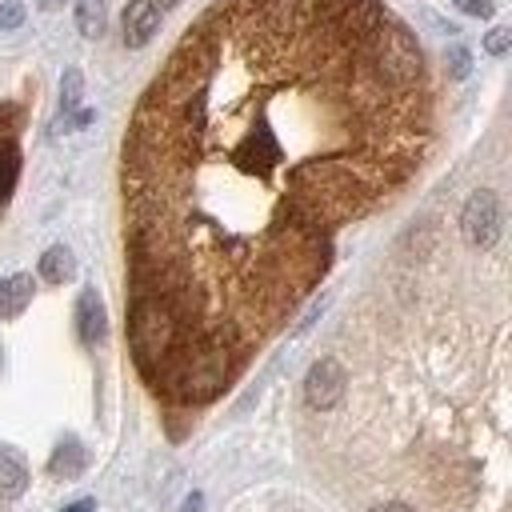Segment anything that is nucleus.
Masks as SVG:
<instances>
[{"label": "nucleus", "instance_id": "obj_1", "mask_svg": "<svg viewBox=\"0 0 512 512\" xmlns=\"http://www.w3.org/2000/svg\"><path fill=\"white\" fill-rule=\"evenodd\" d=\"M436 140L424 52L380 0H216L124 132L128 348L172 408L220 400Z\"/></svg>", "mask_w": 512, "mask_h": 512}, {"label": "nucleus", "instance_id": "obj_2", "mask_svg": "<svg viewBox=\"0 0 512 512\" xmlns=\"http://www.w3.org/2000/svg\"><path fill=\"white\" fill-rule=\"evenodd\" d=\"M500 224H504V212H500V196L492 188H476L468 200H464V212H460V232L472 248H492L500 240Z\"/></svg>", "mask_w": 512, "mask_h": 512}, {"label": "nucleus", "instance_id": "obj_3", "mask_svg": "<svg viewBox=\"0 0 512 512\" xmlns=\"http://www.w3.org/2000/svg\"><path fill=\"white\" fill-rule=\"evenodd\" d=\"M344 392H348V372H344L340 360L324 356V360H316L308 368V376H304V400H308V408H316V412L336 408L344 400Z\"/></svg>", "mask_w": 512, "mask_h": 512}, {"label": "nucleus", "instance_id": "obj_4", "mask_svg": "<svg viewBox=\"0 0 512 512\" xmlns=\"http://www.w3.org/2000/svg\"><path fill=\"white\" fill-rule=\"evenodd\" d=\"M160 28L156 0H128L124 4V48H144Z\"/></svg>", "mask_w": 512, "mask_h": 512}, {"label": "nucleus", "instance_id": "obj_5", "mask_svg": "<svg viewBox=\"0 0 512 512\" xmlns=\"http://www.w3.org/2000/svg\"><path fill=\"white\" fill-rule=\"evenodd\" d=\"M76 332L92 348L108 340V312H104V300L96 296V288H84L76 300Z\"/></svg>", "mask_w": 512, "mask_h": 512}, {"label": "nucleus", "instance_id": "obj_6", "mask_svg": "<svg viewBox=\"0 0 512 512\" xmlns=\"http://www.w3.org/2000/svg\"><path fill=\"white\" fill-rule=\"evenodd\" d=\"M32 296H36V284H32L28 272H12V276H4V280H0V320L20 316V312L32 304Z\"/></svg>", "mask_w": 512, "mask_h": 512}, {"label": "nucleus", "instance_id": "obj_7", "mask_svg": "<svg viewBox=\"0 0 512 512\" xmlns=\"http://www.w3.org/2000/svg\"><path fill=\"white\" fill-rule=\"evenodd\" d=\"M84 468H88V452H84V444H80L76 436H64V440L56 444L52 460H48V472L60 476V480H76Z\"/></svg>", "mask_w": 512, "mask_h": 512}, {"label": "nucleus", "instance_id": "obj_8", "mask_svg": "<svg viewBox=\"0 0 512 512\" xmlns=\"http://www.w3.org/2000/svg\"><path fill=\"white\" fill-rule=\"evenodd\" d=\"M16 176H20V148H16L12 128H0V212L16 188Z\"/></svg>", "mask_w": 512, "mask_h": 512}, {"label": "nucleus", "instance_id": "obj_9", "mask_svg": "<svg viewBox=\"0 0 512 512\" xmlns=\"http://www.w3.org/2000/svg\"><path fill=\"white\" fill-rule=\"evenodd\" d=\"M36 272H40V280H48V284H64V280H72V272H76V256H72V248H64V244L44 248Z\"/></svg>", "mask_w": 512, "mask_h": 512}, {"label": "nucleus", "instance_id": "obj_10", "mask_svg": "<svg viewBox=\"0 0 512 512\" xmlns=\"http://www.w3.org/2000/svg\"><path fill=\"white\" fill-rule=\"evenodd\" d=\"M24 488H28V468H24V460H20L16 452L0 448V500H16V496H24Z\"/></svg>", "mask_w": 512, "mask_h": 512}, {"label": "nucleus", "instance_id": "obj_11", "mask_svg": "<svg viewBox=\"0 0 512 512\" xmlns=\"http://www.w3.org/2000/svg\"><path fill=\"white\" fill-rule=\"evenodd\" d=\"M76 28L84 40H100L108 28V0H76Z\"/></svg>", "mask_w": 512, "mask_h": 512}, {"label": "nucleus", "instance_id": "obj_12", "mask_svg": "<svg viewBox=\"0 0 512 512\" xmlns=\"http://www.w3.org/2000/svg\"><path fill=\"white\" fill-rule=\"evenodd\" d=\"M80 92H84V76H80V68H68L60 80V120L80 108Z\"/></svg>", "mask_w": 512, "mask_h": 512}, {"label": "nucleus", "instance_id": "obj_13", "mask_svg": "<svg viewBox=\"0 0 512 512\" xmlns=\"http://www.w3.org/2000/svg\"><path fill=\"white\" fill-rule=\"evenodd\" d=\"M508 48H512V28H504V24H500V28H492V32L484 36V52H492V56H504Z\"/></svg>", "mask_w": 512, "mask_h": 512}, {"label": "nucleus", "instance_id": "obj_14", "mask_svg": "<svg viewBox=\"0 0 512 512\" xmlns=\"http://www.w3.org/2000/svg\"><path fill=\"white\" fill-rule=\"evenodd\" d=\"M20 24H24V4H20V0L0 4V32H12V28H20Z\"/></svg>", "mask_w": 512, "mask_h": 512}, {"label": "nucleus", "instance_id": "obj_15", "mask_svg": "<svg viewBox=\"0 0 512 512\" xmlns=\"http://www.w3.org/2000/svg\"><path fill=\"white\" fill-rule=\"evenodd\" d=\"M448 68H452V80H464V76H468V48L456 44V48L448 52Z\"/></svg>", "mask_w": 512, "mask_h": 512}, {"label": "nucleus", "instance_id": "obj_16", "mask_svg": "<svg viewBox=\"0 0 512 512\" xmlns=\"http://www.w3.org/2000/svg\"><path fill=\"white\" fill-rule=\"evenodd\" d=\"M456 8H460V12H468V16H480V20H488V16L496 12V4H492V0H456Z\"/></svg>", "mask_w": 512, "mask_h": 512}, {"label": "nucleus", "instance_id": "obj_17", "mask_svg": "<svg viewBox=\"0 0 512 512\" xmlns=\"http://www.w3.org/2000/svg\"><path fill=\"white\" fill-rule=\"evenodd\" d=\"M200 508H204V496H200V492H192V496L184 500V508H180V512H200Z\"/></svg>", "mask_w": 512, "mask_h": 512}, {"label": "nucleus", "instance_id": "obj_18", "mask_svg": "<svg viewBox=\"0 0 512 512\" xmlns=\"http://www.w3.org/2000/svg\"><path fill=\"white\" fill-rule=\"evenodd\" d=\"M372 512H412L408 504H400V500H388V504H376Z\"/></svg>", "mask_w": 512, "mask_h": 512}, {"label": "nucleus", "instance_id": "obj_19", "mask_svg": "<svg viewBox=\"0 0 512 512\" xmlns=\"http://www.w3.org/2000/svg\"><path fill=\"white\" fill-rule=\"evenodd\" d=\"M92 508H96V504H92V500H88V496H84V500H76V504H68V508H64V512H92Z\"/></svg>", "mask_w": 512, "mask_h": 512}, {"label": "nucleus", "instance_id": "obj_20", "mask_svg": "<svg viewBox=\"0 0 512 512\" xmlns=\"http://www.w3.org/2000/svg\"><path fill=\"white\" fill-rule=\"evenodd\" d=\"M64 0H36V8H44V12H52V8H60Z\"/></svg>", "mask_w": 512, "mask_h": 512}, {"label": "nucleus", "instance_id": "obj_21", "mask_svg": "<svg viewBox=\"0 0 512 512\" xmlns=\"http://www.w3.org/2000/svg\"><path fill=\"white\" fill-rule=\"evenodd\" d=\"M176 4H180V0H156V8H160V12H164V8H176Z\"/></svg>", "mask_w": 512, "mask_h": 512}]
</instances>
